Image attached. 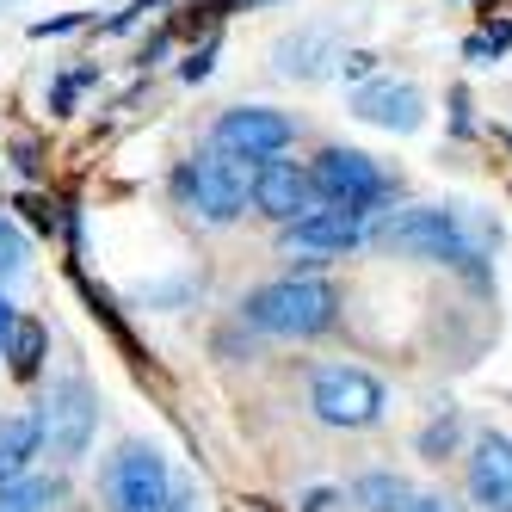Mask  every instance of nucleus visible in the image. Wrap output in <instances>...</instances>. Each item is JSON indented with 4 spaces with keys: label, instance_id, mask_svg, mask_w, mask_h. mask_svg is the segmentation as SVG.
<instances>
[{
    "label": "nucleus",
    "instance_id": "nucleus-1",
    "mask_svg": "<svg viewBox=\"0 0 512 512\" xmlns=\"http://www.w3.org/2000/svg\"><path fill=\"white\" fill-rule=\"evenodd\" d=\"M371 241L389 260H426V266H457V272H475V260L488 253V229L469 223V210L457 204H401V210H383L371 223Z\"/></svg>",
    "mask_w": 512,
    "mask_h": 512
},
{
    "label": "nucleus",
    "instance_id": "nucleus-2",
    "mask_svg": "<svg viewBox=\"0 0 512 512\" xmlns=\"http://www.w3.org/2000/svg\"><path fill=\"white\" fill-rule=\"evenodd\" d=\"M235 315L253 334H272V340H315L340 321V284L321 272H290V278L247 290Z\"/></svg>",
    "mask_w": 512,
    "mask_h": 512
},
{
    "label": "nucleus",
    "instance_id": "nucleus-3",
    "mask_svg": "<svg viewBox=\"0 0 512 512\" xmlns=\"http://www.w3.org/2000/svg\"><path fill=\"white\" fill-rule=\"evenodd\" d=\"M173 198H179V210H192L198 223L229 229V223H241L247 204H253V167L235 161V155L198 149V155H186L173 167Z\"/></svg>",
    "mask_w": 512,
    "mask_h": 512
},
{
    "label": "nucleus",
    "instance_id": "nucleus-4",
    "mask_svg": "<svg viewBox=\"0 0 512 512\" xmlns=\"http://www.w3.org/2000/svg\"><path fill=\"white\" fill-rule=\"evenodd\" d=\"M173 463L149 438H124L99 469V506L105 512H167L173 506Z\"/></svg>",
    "mask_w": 512,
    "mask_h": 512
},
{
    "label": "nucleus",
    "instance_id": "nucleus-5",
    "mask_svg": "<svg viewBox=\"0 0 512 512\" xmlns=\"http://www.w3.org/2000/svg\"><path fill=\"white\" fill-rule=\"evenodd\" d=\"M309 186H315V204L352 210L364 223L383 216V204H395V179L364 149H346V142H327V149L309 161Z\"/></svg>",
    "mask_w": 512,
    "mask_h": 512
},
{
    "label": "nucleus",
    "instance_id": "nucleus-6",
    "mask_svg": "<svg viewBox=\"0 0 512 512\" xmlns=\"http://www.w3.org/2000/svg\"><path fill=\"white\" fill-rule=\"evenodd\" d=\"M309 414L334 432H371L389 414V389L364 364H321L309 383Z\"/></svg>",
    "mask_w": 512,
    "mask_h": 512
},
{
    "label": "nucleus",
    "instance_id": "nucleus-7",
    "mask_svg": "<svg viewBox=\"0 0 512 512\" xmlns=\"http://www.w3.org/2000/svg\"><path fill=\"white\" fill-rule=\"evenodd\" d=\"M290 142H297V118L278 112V105H229V112L210 124V149L216 155H235L247 167L278 161Z\"/></svg>",
    "mask_w": 512,
    "mask_h": 512
},
{
    "label": "nucleus",
    "instance_id": "nucleus-8",
    "mask_svg": "<svg viewBox=\"0 0 512 512\" xmlns=\"http://www.w3.org/2000/svg\"><path fill=\"white\" fill-rule=\"evenodd\" d=\"M38 420H44V445L62 457V463H75L87 457L93 445V432H99V395L81 371H62L50 383V395L38 401Z\"/></svg>",
    "mask_w": 512,
    "mask_h": 512
},
{
    "label": "nucleus",
    "instance_id": "nucleus-9",
    "mask_svg": "<svg viewBox=\"0 0 512 512\" xmlns=\"http://www.w3.org/2000/svg\"><path fill=\"white\" fill-rule=\"evenodd\" d=\"M364 235H371V223H364V216L334 210V204H315V210L297 216L290 229H278V247H284V253H297V266H303V272H315V266H327V260H340V253L364 247Z\"/></svg>",
    "mask_w": 512,
    "mask_h": 512
},
{
    "label": "nucleus",
    "instance_id": "nucleus-10",
    "mask_svg": "<svg viewBox=\"0 0 512 512\" xmlns=\"http://www.w3.org/2000/svg\"><path fill=\"white\" fill-rule=\"evenodd\" d=\"M352 118L377 124V130H389V136H414V130L426 124V93H420L414 81L377 75V81L352 87Z\"/></svg>",
    "mask_w": 512,
    "mask_h": 512
},
{
    "label": "nucleus",
    "instance_id": "nucleus-11",
    "mask_svg": "<svg viewBox=\"0 0 512 512\" xmlns=\"http://www.w3.org/2000/svg\"><path fill=\"white\" fill-rule=\"evenodd\" d=\"M340 25H297V31H284V38L272 44V62H278V75L284 81H327V75H340Z\"/></svg>",
    "mask_w": 512,
    "mask_h": 512
},
{
    "label": "nucleus",
    "instance_id": "nucleus-12",
    "mask_svg": "<svg viewBox=\"0 0 512 512\" xmlns=\"http://www.w3.org/2000/svg\"><path fill=\"white\" fill-rule=\"evenodd\" d=\"M253 210L266 216V223H278V229H290L297 216H309L315 210V186H309V167H297V161H260L253 167Z\"/></svg>",
    "mask_w": 512,
    "mask_h": 512
},
{
    "label": "nucleus",
    "instance_id": "nucleus-13",
    "mask_svg": "<svg viewBox=\"0 0 512 512\" xmlns=\"http://www.w3.org/2000/svg\"><path fill=\"white\" fill-rule=\"evenodd\" d=\"M469 500L488 512H512V432H475L469 445Z\"/></svg>",
    "mask_w": 512,
    "mask_h": 512
},
{
    "label": "nucleus",
    "instance_id": "nucleus-14",
    "mask_svg": "<svg viewBox=\"0 0 512 512\" xmlns=\"http://www.w3.org/2000/svg\"><path fill=\"white\" fill-rule=\"evenodd\" d=\"M38 457H44V420H38V408L0 414V488L19 482V475H31Z\"/></svg>",
    "mask_w": 512,
    "mask_h": 512
},
{
    "label": "nucleus",
    "instance_id": "nucleus-15",
    "mask_svg": "<svg viewBox=\"0 0 512 512\" xmlns=\"http://www.w3.org/2000/svg\"><path fill=\"white\" fill-rule=\"evenodd\" d=\"M352 506H364V512H414L420 488L408 475H395V469H364L352 482Z\"/></svg>",
    "mask_w": 512,
    "mask_h": 512
},
{
    "label": "nucleus",
    "instance_id": "nucleus-16",
    "mask_svg": "<svg viewBox=\"0 0 512 512\" xmlns=\"http://www.w3.org/2000/svg\"><path fill=\"white\" fill-rule=\"evenodd\" d=\"M44 352H50V334H44V321L19 315L13 340H7V371H13L19 383H38V371H44Z\"/></svg>",
    "mask_w": 512,
    "mask_h": 512
},
{
    "label": "nucleus",
    "instance_id": "nucleus-17",
    "mask_svg": "<svg viewBox=\"0 0 512 512\" xmlns=\"http://www.w3.org/2000/svg\"><path fill=\"white\" fill-rule=\"evenodd\" d=\"M56 506H62V482L56 475H38V469L0 488V512H56Z\"/></svg>",
    "mask_w": 512,
    "mask_h": 512
},
{
    "label": "nucleus",
    "instance_id": "nucleus-18",
    "mask_svg": "<svg viewBox=\"0 0 512 512\" xmlns=\"http://www.w3.org/2000/svg\"><path fill=\"white\" fill-rule=\"evenodd\" d=\"M457 438H463V420H457V408H438V414L426 420V432L414 438V451H420L426 463H445V457L457 451Z\"/></svg>",
    "mask_w": 512,
    "mask_h": 512
},
{
    "label": "nucleus",
    "instance_id": "nucleus-19",
    "mask_svg": "<svg viewBox=\"0 0 512 512\" xmlns=\"http://www.w3.org/2000/svg\"><path fill=\"white\" fill-rule=\"evenodd\" d=\"M25 266H31V235L0 210V278H19Z\"/></svg>",
    "mask_w": 512,
    "mask_h": 512
},
{
    "label": "nucleus",
    "instance_id": "nucleus-20",
    "mask_svg": "<svg viewBox=\"0 0 512 512\" xmlns=\"http://www.w3.org/2000/svg\"><path fill=\"white\" fill-rule=\"evenodd\" d=\"M506 50H512V25H482L475 38H463V62H475V68L500 62Z\"/></svg>",
    "mask_w": 512,
    "mask_h": 512
},
{
    "label": "nucleus",
    "instance_id": "nucleus-21",
    "mask_svg": "<svg viewBox=\"0 0 512 512\" xmlns=\"http://www.w3.org/2000/svg\"><path fill=\"white\" fill-rule=\"evenodd\" d=\"M377 62H383L377 50H346V56H340V81H358V87L377 81Z\"/></svg>",
    "mask_w": 512,
    "mask_h": 512
},
{
    "label": "nucleus",
    "instance_id": "nucleus-22",
    "mask_svg": "<svg viewBox=\"0 0 512 512\" xmlns=\"http://www.w3.org/2000/svg\"><path fill=\"white\" fill-rule=\"evenodd\" d=\"M210 68H216V38H210L204 50H192L186 62H179V81H192V87H198V81H210Z\"/></svg>",
    "mask_w": 512,
    "mask_h": 512
},
{
    "label": "nucleus",
    "instance_id": "nucleus-23",
    "mask_svg": "<svg viewBox=\"0 0 512 512\" xmlns=\"http://www.w3.org/2000/svg\"><path fill=\"white\" fill-rule=\"evenodd\" d=\"M13 327H19V309H13V297L0 290V358H7V340H13Z\"/></svg>",
    "mask_w": 512,
    "mask_h": 512
},
{
    "label": "nucleus",
    "instance_id": "nucleus-24",
    "mask_svg": "<svg viewBox=\"0 0 512 512\" xmlns=\"http://www.w3.org/2000/svg\"><path fill=\"white\" fill-rule=\"evenodd\" d=\"M87 81H93V75H68V81L56 87V112H68V105H75V93H81Z\"/></svg>",
    "mask_w": 512,
    "mask_h": 512
},
{
    "label": "nucleus",
    "instance_id": "nucleus-25",
    "mask_svg": "<svg viewBox=\"0 0 512 512\" xmlns=\"http://www.w3.org/2000/svg\"><path fill=\"white\" fill-rule=\"evenodd\" d=\"M334 500H340L334 488H315V494H303V506H297V512H334Z\"/></svg>",
    "mask_w": 512,
    "mask_h": 512
},
{
    "label": "nucleus",
    "instance_id": "nucleus-26",
    "mask_svg": "<svg viewBox=\"0 0 512 512\" xmlns=\"http://www.w3.org/2000/svg\"><path fill=\"white\" fill-rule=\"evenodd\" d=\"M167 512H204V494L198 488H173V506Z\"/></svg>",
    "mask_w": 512,
    "mask_h": 512
},
{
    "label": "nucleus",
    "instance_id": "nucleus-27",
    "mask_svg": "<svg viewBox=\"0 0 512 512\" xmlns=\"http://www.w3.org/2000/svg\"><path fill=\"white\" fill-rule=\"evenodd\" d=\"M414 512H445V500H432V494H420V506Z\"/></svg>",
    "mask_w": 512,
    "mask_h": 512
}]
</instances>
